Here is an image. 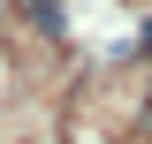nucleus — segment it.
Here are the masks:
<instances>
[{"label":"nucleus","instance_id":"obj_1","mask_svg":"<svg viewBox=\"0 0 152 144\" xmlns=\"http://www.w3.org/2000/svg\"><path fill=\"white\" fill-rule=\"evenodd\" d=\"M137 53H145V61H152V31H145V46H137Z\"/></svg>","mask_w":152,"mask_h":144},{"label":"nucleus","instance_id":"obj_2","mask_svg":"<svg viewBox=\"0 0 152 144\" xmlns=\"http://www.w3.org/2000/svg\"><path fill=\"white\" fill-rule=\"evenodd\" d=\"M145 121H152V106H145Z\"/></svg>","mask_w":152,"mask_h":144}]
</instances>
